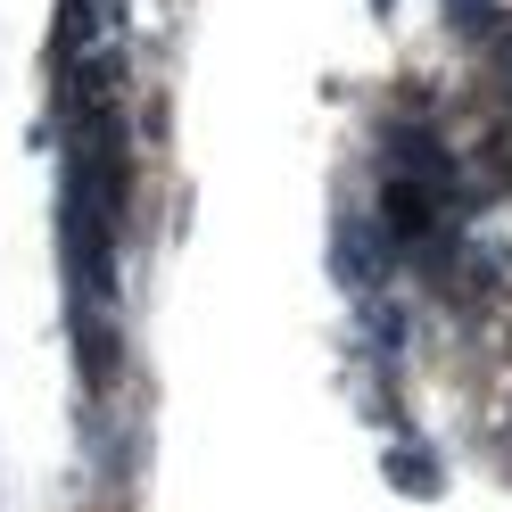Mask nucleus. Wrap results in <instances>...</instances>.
Returning a JSON list of instances; mask_svg holds the SVG:
<instances>
[{
    "label": "nucleus",
    "mask_w": 512,
    "mask_h": 512,
    "mask_svg": "<svg viewBox=\"0 0 512 512\" xmlns=\"http://www.w3.org/2000/svg\"><path fill=\"white\" fill-rule=\"evenodd\" d=\"M389 479H397V488H438V463L413 455V446H397V455H389Z\"/></svg>",
    "instance_id": "f257e3e1"
}]
</instances>
